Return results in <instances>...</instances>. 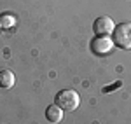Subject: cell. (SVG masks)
<instances>
[{"label":"cell","instance_id":"6da1fadb","mask_svg":"<svg viewBox=\"0 0 131 124\" xmlns=\"http://www.w3.org/2000/svg\"><path fill=\"white\" fill-rule=\"evenodd\" d=\"M54 105H58L63 112H73L81 105V94L73 89H61L54 96Z\"/></svg>","mask_w":131,"mask_h":124},{"label":"cell","instance_id":"7a4b0ae2","mask_svg":"<svg viewBox=\"0 0 131 124\" xmlns=\"http://www.w3.org/2000/svg\"><path fill=\"white\" fill-rule=\"evenodd\" d=\"M112 40H114V46H117L119 49H131V23L129 21H122L119 25H115V28L112 31Z\"/></svg>","mask_w":131,"mask_h":124},{"label":"cell","instance_id":"3957f363","mask_svg":"<svg viewBox=\"0 0 131 124\" xmlns=\"http://www.w3.org/2000/svg\"><path fill=\"white\" fill-rule=\"evenodd\" d=\"M89 47L96 56H107L108 52L114 51L115 46H114L112 37H100V35H96V37L89 42Z\"/></svg>","mask_w":131,"mask_h":124},{"label":"cell","instance_id":"277c9868","mask_svg":"<svg viewBox=\"0 0 131 124\" xmlns=\"http://www.w3.org/2000/svg\"><path fill=\"white\" fill-rule=\"evenodd\" d=\"M114 28H115V23L108 16H100V18H96L94 23H93L94 35H100V37H110Z\"/></svg>","mask_w":131,"mask_h":124},{"label":"cell","instance_id":"5b68a950","mask_svg":"<svg viewBox=\"0 0 131 124\" xmlns=\"http://www.w3.org/2000/svg\"><path fill=\"white\" fill-rule=\"evenodd\" d=\"M46 119L52 124H58L63 119V110H61L58 105H49L46 108Z\"/></svg>","mask_w":131,"mask_h":124},{"label":"cell","instance_id":"8992f818","mask_svg":"<svg viewBox=\"0 0 131 124\" xmlns=\"http://www.w3.org/2000/svg\"><path fill=\"white\" fill-rule=\"evenodd\" d=\"M16 82V77L10 70H0V87L2 89H10Z\"/></svg>","mask_w":131,"mask_h":124},{"label":"cell","instance_id":"52a82bcc","mask_svg":"<svg viewBox=\"0 0 131 124\" xmlns=\"http://www.w3.org/2000/svg\"><path fill=\"white\" fill-rule=\"evenodd\" d=\"M0 25H2V28H12L16 25V16L9 14V12H4L0 16Z\"/></svg>","mask_w":131,"mask_h":124},{"label":"cell","instance_id":"ba28073f","mask_svg":"<svg viewBox=\"0 0 131 124\" xmlns=\"http://www.w3.org/2000/svg\"><path fill=\"white\" fill-rule=\"evenodd\" d=\"M0 30H2V25H0Z\"/></svg>","mask_w":131,"mask_h":124}]
</instances>
